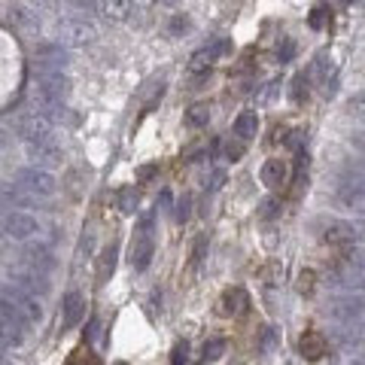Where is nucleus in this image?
Listing matches in <instances>:
<instances>
[{
    "instance_id": "21",
    "label": "nucleus",
    "mask_w": 365,
    "mask_h": 365,
    "mask_svg": "<svg viewBox=\"0 0 365 365\" xmlns=\"http://www.w3.org/2000/svg\"><path fill=\"white\" fill-rule=\"evenodd\" d=\"M116 204H119V210L122 213H134L137 210V204H140V192L134 186H122L116 192Z\"/></svg>"
},
{
    "instance_id": "28",
    "label": "nucleus",
    "mask_w": 365,
    "mask_h": 365,
    "mask_svg": "<svg viewBox=\"0 0 365 365\" xmlns=\"http://www.w3.org/2000/svg\"><path fill=\"white\" fill-rule=\"evenodd\" d=\"M222 353H226V341H222V338H210L207 341V344H204V359H219V356Z\"/></svg>"
},
{
    "instance_id": "4",
    "label": "nucleus",
    "mask_w": 365,
    "mask_h": 365,
    "mask_svg": "<svg viewBox=\"0 0 365 365\" xmlns=\"http://www.w3.org/2000/svg\"><path fill=\"white\" fill-rule=\"evenodd\" d=\"M0 298L10 301L15 311H19L22 320L28 323V326H31V323H40V320H43V307H40V298H34L31 292L19 289V287H12L10 280H6V287L0 289Z\"/></svg>"
},
{
    "instance_id": "38",
    "label": "nucleus",
    "mask_w": 365,
    "mask_h": 365,
    "mask_svg": "<svg viewBox=\"0 0 365 365\" xmlns=\"http://www.w3.org/2000/svg\"><path fill=\"white\" fill-rule=\"evenodd\" d=\"M153 173H155V168H153V164H146V168H140V171H137V177H140V180H146V177H153Z\"/></svg>"
},
{
    "instance_id": "5",
    "label": "nucleus",
    "mask_w": 365,
    "mask_h": 365,
    "mask_svg": "<svg viewBox=\"0 0 365 365\" xmlns=\"http://www.w3.org/2000/svg\"><path fill=\"white\" fill-rule=\"evenodd\" d=\"M0 232L12 241H31L40 232V222L25 210H6L0 217Z\"/></svg>"
},
{
    "instance_id": "13",
    "label": "nucleus",
    "mask_w": 365,
    "mask_h": 365,
    "mask_svg": "<svg viewBox=\"0 0 365 365\" xmlns=\"http://www.w3.org/2000/svg\"><path fill=\"white\" fill-rule=\"evenodd\" d=\"M326 244H332V247H341V250H350L356 247V237H359V232L350 226V222H332V226L326 228Z\"/></svg>"
},
{
    "instance_id": "27",
    "label": "nucleus",
    "mask_w": 365,
    "mask_h": 365,
    "mask_svg": "<svg viewBox=\"0 0 365 365\" xmlns=\"http://www.w3.org/2000/svg\"><path fill=\"white\" fill-rule=\"evenodd\" d=\"M222 153H226V158H228V162H241L247 149H244V144L235 137V140H226V146H222Z\"/></svg>"
},
{
    "instance_id": "10",
    "label": "nucleus",
    "mask_w": 365,
    "mask_h": 365,
    "mask_svg": "<svg viewBox=\"0 0 365 365\" xmlns=\"http://www.w3.org/2000/svg\"><path fill=\"white\" fill-rule=\"evenodd\" d=\"M22 268H28V271H37V274H46L55 268V256L52 250L46 247V244H31L22 253Z\"/></svg>"
},
{
    "instance_id": "37",
    "label": "nucleus",
    "mask_w": 365,
    "mask_h": 365,
    "mask_svg": "<svg viewBox=\"0 0 365 365\" xmlns=\"http://www.w3.org/2000/svg\"><path fill=\"white\" fill-rule=\"evenodd\" d=\"M10 144H12V134L6 131V128H0V149H6Z\"/></svg>"
},
{
    "instance_id": "11",
    "label": "nucleus",
    "mask_w": 365,
    "mask_h": 365,
    "mask_svg": "<svg viewBox=\"0 0 365 365\" xmlns=\"http://www.w3.org/2000/svg\"><path fill=\"white\" fill-rule=\"evenodd\" d=\"M10 283L19 289L31 292L34 298H43L46 292H49V280H46V274H37V271H28V268H15L10 274Z\"/></svg>"
},
{
    "instance_id": "9",
    "label": "nucleus",
    "mask_w": 365,
    "mask_h": 365,
    "mask_svg": "<svg viewBox=\"0 0 365 365\" xmlns=\"http://www.w3.org/2000/svg\"><path fill=\"white\" fill-rule=\"evenodd\" d=\"M15 134H19L25 144L31 140H40V137H52V122L37 113H28V116H19V122H15Z\"/></svg>"
},
{
    "instance_id": "33",
    "label": "nucleus",
    "mask_w": 365,
    "mask_h": 365,
    "mask_svg": "<svg viewBox=\"0 0 365 365\" xmlns=\"http://www.w3.org/2000/svg\"><path fill=\"white\" fill-rule=\"evenodd\" d=\"M182 31H189V19H186V15H173V19H171V25H168V34L171 37H180L182 34Z\"/></svg>"
},
{
    "instance_id": "7",
    "label": "nucleus",
    "mask_w": 365,
    "mask_h": 365,
    "mask_svg": "<svg viewBox=\"0 0 365 365\" xmlns=\"http://www.w3.org/2000/svg\"><path fill=\"white\" fill-rule=\"evenodd\" d=\"M25 153L31 162H34V168H43V171H49V164L61 162V146L55 144V137L31 140V144H25Z\"/></svg>"
},
{
    "instance_id": "41",
    "label": "nucleus",
    "mask_w": 365,
    "mask_h": 365,
    "mask_svg": "<svg viewBox=\"0 0 365 365\" xmlns=\"http://www.w3.org/2000/svg\"><path fill=\"white\" fill-rule=\"evenodd\" d=\"M116 365H128V362H116Z\"/></svg>"
},
{
    "instance_id": "19",
    "label": "nucleus",
    "mask_w": 365,
    "mask_h": 365,
    "mask_svg": "<svg viewBox=\"0 0 365 365\" xmlns=\"http://www.w3.org/2000/svg\"><path fill=\"white\" fill-rule=\"evenodd\" d=\"M301 353H305L307 359H320V356L326 353V338H323L320 332H305V335H301Z\"/></svg>"
},
{
    "instance_id": "30",
    "label": "nucleus",
    "mask_w": 365,
    "mask_h": 365,
    "mask_svg": "<svg viewBox=\"0 0 365 365\" xmlns=\"http://www.w3.org/2000/svg\"><path fill=\"white\" fill-rule=\"evenodd\" d=\"M171 365H189V341H180L171 353Z\"/></svg>"
},
{
    "instance_id": "39",
    "label": "nucleus",
    "mask_w": 365,
    "mask_h": 365,
    "mask_svg": "<svg viewBox=\"0 0 365 365\" xmlns=\"http://www.w3.org/2000/svg\"><path fill=\"white\" fill-rule=\"evenodd\" d=\"M274 207H277V201H265V210H262V213H265V217H271Z\"/></svg>"
},
{
    "instance_id": "29",
    "label": "nucleus",
    "mask_w": 365,
    "mask_h": 365,
    "mask_svg": "<svg viewBox=\"0 0 365 365\" xmlns=\"http://www.w3.org/2000/svg\"><path fill=\"white\" fill-rule=\"evenodd\" d=\"M305 98H307V76L301 74V76L292 79V101H296V104H301Z\"/></svg>"
},
{
    "instance_id": "40",
    "label": "nucleus",
    "mask_w": 365,
    "mask_h": 365,
    "mask_svg": "<svg viewBox=\"0 0 365 365\" xmlns=\"http://www.w3.org/2000/svg\"><path fill=\"white\" fill-rule=\"evenodd\" d=\"M0 365H6V359H3V350H0Z\"/></svg>"
},
{
    "instance_id": "6",
    "label": "nucleus",
    "mask_w": 365,
    "mask_h": 365,
    "mask_svg": "<svg viewBox=\"0 0 365 365\" xmlns=\"http://www.w3.org/2000/svg\"><path fill=\"white\" fill-rule=\"evenodd\" d=\"M228 49H232V40H226V37H219V40H213L210 46H201L195 55H192V65H189V74L192 76H207L210 74V67H213V61L222 58Z\"/></svg>"
},
{
    "instance_id": "15",
    "label": "nucleus",
    "mask_w": 365,
    "mask_h": 365,
    "mask_svg": "<svg viewBox=\"0 0 365 365\" xmlns=\"http://www.w3.org/2000/svg\"><path fill=\"white\" fill-rule=\"evenodd\" d=\"M61 316H65V326L74 329L83 323L85 316V298L79 296V292H67L65 296V305H61Z\"/></svg>"
},
{
    "instance_id": "12",
    "label": "nucleus",
    "mask_w": 365,
    "mask_h": 365,
    "mask_svg": "<svg viewBox=\"0 0 365 365\" xmlns=\"http://www.w3.org/2000/svg\"><path fill=\"white\" fill-rule=\"evenodd\" d=\"M335 201L341 210H350L356 217H365V186H356V182H341Z\"/></svg>"
},
{
    "instance_id": "22",
    "label": "nucleus",
    "mask_w": 365,
    "mask_h": 365,
    "mask_svg": "<svg viewBox=\"0 0 365 365\" xmlns=\"http://www.w3.org/2000/svg\"><path fill=\"white\" fill-rule=\"evenodd\" d=\"M210 122V107L207 104H195L186 110V125L189 128H207Z\"/></svg>"
},
{
    "instance_id": "24",
    "label": "nucleus",
    "mask_w": 365,
    "mask_h": 365,
    "mask_svg": "<svg viewBox=\"0 0 365 365\" xmlns=\"http://www.w3.org/2000/svg\"><path fill=\"white\" fill-rule=\"evenodd\" d=\"M344 256H347V265H350V268L365 271V244H356V247H350Z\"/></svg>"
},
{
    "instance_id": "8",
    "label": "nucleus",
    "mask_w": 365,
    "mask_h": 365,
    "mask_svg": "<svg viewBox=\"0 0 365 365\" xmlns=\"http://www.w3.org/2000/svg\"><path fill=\"white\" fill-rule=\"evenodd\" d=\"M34 58H37V74H61V67L67 65V49L61 43H40Z\"/></svg>"
},
{
    "instance_id": "25",
    "label": "nucleus",
    "mask_w": 365,
    "mask_h": 365,
    "mask_svg": "<svg viewBox=\"0 0 365 365\" xmlns=\"http://www.w3.org/2000/svg\"><path fill=\"white\" fill-rule=\"evenodd\" d=\"M296 58V40H289V37H283L280 43H277V61L280 65H287V61Z\"/></svg>"
},
{
    "instance_id": "42",
    "label": "nucleus",
    "mask_w": 365,
    "mask_h": 365,
    "mask_svg": "<svg viewBox=\"0 0 365 365\" xmlns=\"http://www.w3.org/2000/svg\"><path fill=\"white\" fill-rule=\"evenodd\" d=\"M362 228H365V219H362Z\"/></svg>"
},
{
    "instance_id": "23",
    "label": "nucleus",
    "mask_w": 365,
    "mask_h": 365,
    "mask_svg": "<svg viewBox=\"0 0 365 365\" xmlns=\"http://www.w3.org/2000/svg\"><path fill=\"white\" fill-rule=\"evenodd\" d=\"M277 347H280V332L274 326H265L259 332V350L262 353H277Z\"/></svg>"
},
{
    "instance_id": "31",
    "label": "nucleus",
    "mask_w": 365,
    "mask_h": 365,
    "mask_svg": "<svg viewBox=\"0 0 365 365\" xmlns=\"http://www.w3.org/2000/svg\"><path fill=\"white\" fill-rule=\"evenodd\" d=\"M189 207H192V195H182L180 201H177V210H173V217H177V222H186V219H189V213H192Z\"/></svg>"
},
{
    "instance_id": "14",
    "label": "nucleus",
    "mask_w": 365,
    "mask_h": 365,
    "mask_svg": "<svg viewBox=\"0 0 365 365\" xmlns=\"http://www.w3.org/2000/svg\"><path fill=\"white\" fill-rule=\"evenodd\" d=\"M37 198H31L28 192H22L15 182H3L0 180V207L12 210V207H31Z\"/></svg>"
},
{
    "instance_id": "1",
    "label": "nucleus",
    "mask_w": 365,
    "mask_h": 365,
    "mask_svg": "<svg viewBox=\"0 0 365 365\" xmlns=\"http://www.w3.org/2000/svg\"><path fill=\"white\" fill-rule=\"evenodd\" d=\"M15 186L22 192H28L31 198H52L58 192V180H55L52 171H43V168H22L19 177H15Z\"/></svg>"
},
{
    "instance_id": "36",
    "label": "nucleus",
    "mask_w": 365,
    "mask_h": 365,
    "mask_svg": "<svg viewBox=\"0 0 365 365\" xmlns=\"http://www.w3.org/2000/svg\"><path fill=\"white\" fill-rule=\"evenodd\" d=\"M323 15H326V10H323V6H316V10L311 12V28H320L323 25Z\"/></svg>"
},
{
    "instance_id": "35",
    "label": "nucleus",
    "mask_w": 365,
    "mask_h": 365,
    "mask_svg": "<svg viewBox=\"0 0 365 365\" xmlns=\"http://www.w3.org/2000/svg\"><path fill=\"white\" fill-rule=\"evenodd\" d=\"M350 144H353V149H359V153H365V128L353 134V137H350Z\"/></svg>"
},
{
    "instance_id": "32",
    "label": "nucleus",
    "mask_w": 365,
    "mask_h": 365,
    "mask_svg": "<svg viewBox=\"0 0 365 365\" xmlns=\"http://www.w3.org/2000/svg\"><path fill=\"white\" fill-rule=\"evenodd\" d=\"M101 10H107V15H113V19H125V15L134 10V3H107V6H101Z\"/></svg>"
},
{
    "instance_id": "17",
    "label": "nucleus",
    "mask_w": 365,
    "mask_h": 365,
    "mask_svg": "<svg viewBox=\"0 0 365 365\" xmlns=\"http://www.w3.org/2000/svg\"><path fill=\"white\" fill-rule=\"evenodd\" d=\"M256 134H259V116L253 113V110H244V113L235 119V137L241 140V144H247Z\"/></svg>"
},
{
    "instance_id": "20",
    "label": "nucleus",
    "mask_w": 365,
    "mask_h": 365,
    "mask_svg": "<svg viewBox=\"0 0 365 365\" xmlns=\"http://www.w3.org/2000/svg\"><path fill=\"white\" fill-rule=\"evenodd\" d=\"M116 256H119V247L116 244H110V247L101 253V265H98V283H107L110 274L116 271Z\"/></svg>"
},
{
    "instance_id": "16",
    "label": "nucleus",
    "mask_w": 365,
    "mask_h": 365,
    "mask_svg": "<svg viewBox=\"0 0 365 365\" xmlns=\"http://www.w3.org/2000/svg\"><path fill=\"white\" fill-rule=\"evenodd\" d=\"M262 182H265L268 189H277V186H283L287 182V162L283 158H268L265 164H262Z\"/></svg>"
},
{
    "instance_id": "18",
    "label": "nucleus",
    "mask_w": 365,
    "mask_h": 365,
    "mask_svg": "<svg viewBox=\"0 0 365 365\" xmlns=\"http://www.w3.org/2000/svg\"><path fill=\"white\" fill-rule=\"evenodd\" d=\"M244 305H247V292L244 289H226L222 292V298H219V311L226 314V316H237L244 311Z\"/></svg>"
},
{
    "instance_id": "34",
    "label": "nucleus",
    "mask_w": 365,
    "mask_h": 365,
    "mask_svg": "<svg viewBox=\"0 0 365 365\" xmlns=\"http://www.w3.org/2000/svg\"><path fill=\"white\" fill-rule=\"evenodd\" d=\"M222 186H226V171L217 168V171L210 173V180H207V192H219Z\"/></svg>"
},
{
    "instance_id": "3",
    "label": "nucleus",
    "mask_w": 365,
    "mask_h": 365,
    "mask_svg": "<svg viewBox=\"0 0 365 365\" xmlns=\"http://www.w3.org/2000/svg\"><path fill=\"white\" fill-rule=\"evenodd\" d=\"M149 226H153V217H144V219H140V228H137V235H134V241H131L128 262H131L134 271H146L149 262H153L155 241H153V232H149Z\"/></svg>"
},
{
    "instance_id": "2",
    "label": "nucleus",
    "mask_w": 365,
    "mask_h": 365,
    "mask_svg": "<svg viewBox=\"0 0 365 365\" xmlns=\"http://www.w3.org/2000/svg\"><path fill=\"white\" fill-rule=\"evenodd\" d=\"M55 37H58V43L65 46H89L94 43V28H92V22H85V19H76V15H65V19H58L55 22Z\"/></svg>"
},
{
    "instance_id": "26",
    "label": "nucleus",
    "mask_w": 365,
    "mask_h": 365,
    "mask_svg": "<svg viewBox=\"0 0 365 365\" xmlns=\"http://www.w3.org/2000/svg\"><path fill=\"white\" fill-rule=\"evenodd\" d=\"M347 113L353 119H365V92H356L350 101H347Z\"/></svg>"
}]
</instances>
